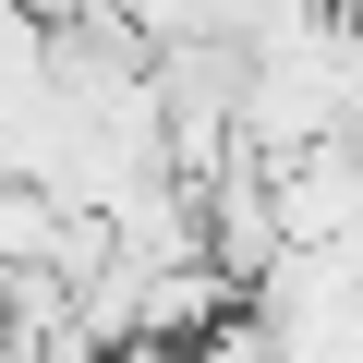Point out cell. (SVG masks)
<instances>
[{
    "label": "cell",
    "mask_w": 363,
    "mask_h": 363,
    "mask_svg": "<svg viewBox=\"0 0 363 363\" xmlns=\"http://www.w3.org/2000/svg\"><path fill=\"white\" fill-rule=\"evenodd\" d=\"M182 363H291V351H279V339H267L255 315H230V327H218L206 351H182Z\"/></svg>",
    "instance_id": "6da1fadb"
},
{
    "label": "cell",
    "mask_w": 363,
    "mask_h": 363,
    "mask_svg": "<svg viewBox=\"0 0 363 363\" xmlns=\"http://www.w3.org/2000/svg\"><path fill=\"white\" fill-rule=\"evenodd\" d=\"M109 363H182V351H169V339H133V351H109Z\"/></svg>",
    "instance_id": "7a4b0ae2"
}]
</instances>
